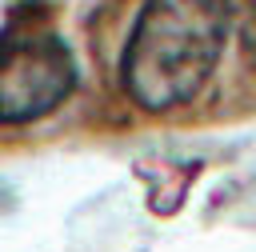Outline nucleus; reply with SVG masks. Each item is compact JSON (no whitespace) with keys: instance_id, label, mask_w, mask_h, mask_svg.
Here are the masks:
<instances>
[{"instance_id":"obj_1","label":"nucleus","mask_w":256,"mask_h":252,"mask_svg":"<svg viewBox=\"0 0 256 252\" xmlns=\"http://www.w3.org/2000/svg\"><path fill=\"white\" fill-rule=\"evenodd\" d=\"M228 28V0H144L120 56V80L132 104L144 112L192 104L224 56Z\"/></svg>"},{"instance_id":"obj_2","label":"nucleus","mask_w":256,"mask_h":252,"mask_svg":"<svg viewBox=\"0 0 256 252\" xmlns=\"http://www.w3.org/2000/svg\"><path fill=\"white\" fill-rule=\"evenodd\" d=\"M76 88L68 40L44 20L16 12L0 28V124H32L56 112Z\"/></svg>"}]
</instances>
